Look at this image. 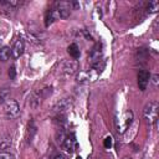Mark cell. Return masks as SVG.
Returning <instances> with one entry per match:
<instances>
[{
	"label": "cell",
	"mask_w": 159,
	"mask_h": 159,
	"mask_svg": "<svg viewBox=\"0 0 159 159\" xmlns=\"http://www.w3.org/2000/svg\"><path fill=\"white\" fill-rule=\"evenodd\" d=\"M158 109H159V104L155 101H152V102L145 104L144 111H143V117H144L147 124L152 125V124L157 123V120H158Z\"/></svg>",
	"instance_id": "6da1fadb"
},
{
	"label": "cell",
	"mask_w": 159,
	"mask_h": 159,
	"mask_svg": "<svg viewBox=\"0 0 159 159\" xmlns=\"http://www.w3.org/2000/svg\"><path fill=\"white\" fill-rule=\"evenodd\" d=\"M133 118H134V116H133V112L130 109L123 112L120 118L117 120V132L118 133H124L130 127V124L133 123Z\"/></svg>",
	"instance_id": "7a4b0ae2"
},
{
	"label": "cell",
	"mask_w": 159,
	"mask_h": 159,
	"mask_svg": "<svg viewBox=\"0 0 159 159\" xmlns=\"http://www.w3.org/2000/svg\"><path fill=\"white\" fill-rule=\"evenodd\" d=\"M4 112L7 118H16L20 114L19 103L15 99H7L6 102H4Z\"/></svg>",
	"instance_id": "3957f363"
},
{
	"label": "cell",
	"mask_w": 159,
	"mask_h": 159,
	"mask_svg": "<svg viewBox=\"0 0 159 159\" xmlns=\"http://www.w3.org/2000/svg\"><path fill=\"white\" fill-rule=\"evenodd\" d=\"M88 61L92 66L98 63L99 61H102V45L99 42L96 43V46L91 50V52L88 55Z\"/></svg>",
	"instance_id": "277c9868"
},
{
	"label": "cell",
	"mask_w": 159,
	"mask_h": 159,
	"mask_svg": "<svg viewBox=\"0 0 159 159\" xmlns=\"http://www.w3.org/2000/svg\"><path fill=\"white\" fill-rule=\"evenodd\" d=\"M78 71V62L77 60H68L62 65V73L66 76H71Z\"/></svg>",
	"instance_id": "5b68a950"
},
{
	"label": "cell",
	"mask_w": 159,
	"mask_h": 159,
	"mask_svg": "<svg viewBox=\"0 0 159 159\" xmlns=\"http://www.w3.org/2000/svg\"><path fill=\"white\" fill-rule=\"evenodd\" d=\"M149 81H150V73L147 70H142L138 72V86H139L140 91L147 89Z\"/></svg>",
	"instance_id": "8992f818"
},
{
	"label": "cell",
	"mask_w": 159,
	"mask_h": 159,
	"mask_svg": "<svg viewBox=\"0 0 159 159\" xmlns=\"http://www.w3.org/2000/svg\"><path fill=\"white\" fill-rule=\"evenodd\" d=\"M71 108H72V103H71L67 98L61 99V101H60V102H57V103H56V106L53 107L55 112H56L57 114H60V116H63V114H65L66 112H68Z\"/></svg>",
	"instance_id": "52a82bcc"
},
{
	"label": "cell",
	"mask_w": 159,
	"mask_h": 159,
	"mask_svg": "<svg viewBox=\"0 0 159 159\" xmlns=\"http://www.w3.org/2000/svg\"><path fill=\"white\" fill-rule=\"evenodd\" d=\"M61 145H62V149H63L66 153H68V154L73 153L75 147H76V139H75V135H73V134L66 135V138L63 139V142L61 143Z\"/></svg>",
	"instance_id": "ba28073f"
},
{
	"label": "cell",
	"mask_w": 159,
	"mask_h": 159,
	"mask_svg": "<svg viewBox=\"0 0 159 159\" xmlns=\"http://www.w3.org/2000/svg\"><path fill=\"white\" fill-rule=\"evenodd\" d=\"M24 50H25V42L22 39H19L15 41V43L11 48V56L14 58H19L24 53Z\"/></svg>",
	"instance_id": "9c48e42d"
},
{
	"label": "cell",
	"mask_w": 159,
	"mask_h": 159,
	"mask_svg": "<svg viewBox=\"0 0 159 159\" xmlns=\"http://www.w3.org/2000/svg\"><path fill=\"white\" fill-rule=\"evenodd\" d=\"M67 52L70 53V56L73 58V60H77L81 55L80 52V47L77 46V43H71L68 47H67Z\"/></svg>",
	"instance_id": "30bf717a"
},
{
	"label": "cell",
	"mask_w": 159,
	"mask_h": 159,
	"mask_svg": "<svg viewBox=\"0 0 159 159\" xmlns=\"http://www.w3.org/2000/svg\"><path fill=\"white\" fill-rule=\"evenodd\" d=\"M11 56V48L9 46H4L0 48V61L6 62Z\"/></svg>",
	"instance_id": "8fae6325"
},
{
	"label": "cell",
	"mask_w": 159,
	"mask_h": 159,
	"mask_svg": "<svg viewBox=\"0 0 159 159\" xmlns=\"http://www.w3.org/2000/svg\"><path fill=\"white\" fill-rule=\"evenodd\" d=\"M158 10H159V1H150L147 5V11L150 12V14H154Z\"/></svg>",
	"instance_id": "7c38bea8"
},
{
	"label": "cell",
	"mask_w": 159,
	"mask_h": 159,
	"mask_svg": "<svg viewBox=\"0 0 159 159\" xmlns=\"http://www.w3.org/2000/svg\"><path fill=\"white\" fill-rule=\"evenodd\" d=\"M11 145V138H4L0 143V149H7Z\"/></svg>",
	"instance_id": "4fadbf2b"
},
{
	"label": "cell",
	"mask_w": 159,
	"mask_h": 159,
	"mask_svg": "<svg viewBox=\"0 0 159 159\" xmlns=\"http://www.w3.org/2000/svg\"><path fill=\"white\" fill-rule=\"evenodd\" d=\"M103 145H104V148L109 149V148L113 145V138H112L111 135L106 137V138H104V140H103Z\"/></svg>",
	"instance_id": "5bb4252c"
},
{
	"label": "cell",
	"mask_w": 159,
	"mask_h": 159,
	"mask_svg": "<svg viewBox=\"0 0 159 159\" xmlns=\"http://www.w3.org/2000/svg\"><path fill=\"white\" fill-rule=\"evenodd\" d=\"M7 99H9V91L1 89L0 91V102H6Z\"/></svg>",
	"instance_id": "9a60e30c"
},
{
	"label": "cell",
	"mask_w": 159,
	"mask_h": 159,
	"mask_svg": "<svg viewBox=\"0 0 159 159\" xmlns=\"http://www.w3.org/2000/svg\"><path fill=\"white\" fill-rule=\"evenodd\" d=\"M0 159H14V155L9 152H0Z\"/></svg>",
	"instance_id": "2e32d148"
},
{
	"label": "cell",
	"mask_w": 159,
	"mask_h": 159,
	"mask_svg": "<svg viewBox=\"0 0 159 159\" xmlns=\"http://www.w3.org/2000/svg\"><path fill=\"white\" fill-rule=\"evenodd\" d=\"M9 76H10V80H14L15 76H16V70H15V66H11L9 68Z\"/></svg>",
	"instance_id": "e0dca14e"
},
{
	"label": "cell",
	"mask_w": 159,
	"mask_h": 159,
	"mask_svg": "<svg viewBox=\"0 0 159 159\" xmlns=\"http://www.w3.org/2000/svg\"><path fill=\"white\" fill-rule=\"evenodd\" d=\"M153 83H154V86L158 84V75H154L153 76Z\"/></svg>",
	"instance_id": "ac0fdd59"
},
{
	"label": "cell",
	"mask_w": 159,
	"mask_h": 159,
	"mask_svg": "<svg viewBox=\"0 0 159 159\" xmlns=\"http://www.w3.org/2000/svg\"><path fill=\"white\" fill-rule=\"evenodd\" d=\"M53 159H66V158H65L63 155H56V157H55Z\"/></svg>",
	"instance_id": "d6986e66"
},
{
	"label": "cell",
	"mask_w": 159,
	"mask_h": 159,
	"mask_svg": "<svg viewBox=\"0 0 159 159\" xmlns=\"http://www.w3.org/2000/svg\"><path fill=\"white\" fill-rule=\"evenodd\" d=\"M124 159H132V158H128V157H125V158H124Z\"/></svg>",
	"instance_id": "ffe728a7"
}]
</instances>
